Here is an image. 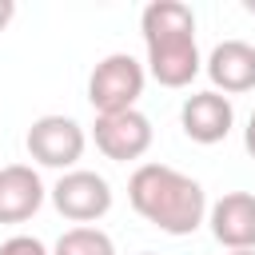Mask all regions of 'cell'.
<instances>
[{
  "instance_id": "6da1fadb",
  "label": "cell",
  "mask_w": 255,
  "mask_h": 255,
  "mask_svg": "<svg viewBox=\"0 0 255 255\" xmlns=\"http://www.w3.org/2000/svg\"><path fill=\"white\" fill-rule=\"evenodd\" d=\"M128 199L135 215H143L163 235H191L199 223H207V195L199 179L167 163H139L128 179Z\"/></svg>"
},
{
  "instance_id": "7a4b0ae2",
  "label": "cell",
  "mask_w": 255,
  "mask_h": 255,
  "mask_svg": "<svg viewBox=\"0 0 255 255\" xmlns=\"http://www.w3.org/2000/svg\"><path fill=\"white\" fill-rule=\"evenodd\" d=\"M139 32L147 44V72L163 88H187L203 60L195 44V12L183 0H151L139 12Z\"/></svg>"
},
{
  "instance_id": "3957f363",
  "label": "cell",
  "mask_w": 255,
  "mask_h": 255,
  "mask_svg": "<svg viewBox=\"0 0 255 255\" xmlns=\"http://www.w3.org/2000/svg\"><path fill=\"white\" fill-rule=\"evenodd\" d=\"M143 64L128 52H112L104 56L92 76H88V104L96 108V116H116V112H131L135 100L143 96Z\"/></svg>"
},
{
  "instance_id": "277c9868",
  "label": "cell",
  "mask_w": 255,
  "mask_h": 255,
  "mask_svg": "<svg viewBox=\"0 0 255 255\" xmlns=\"http://www.w3.org/2000/svg\"><path fill=\"white\" fill-rule=\"evenodd\" d=\"M24 147L40 167L72 171L88 147V135L72 116H40V120H32V128L24 135Z\"/></svg>"
},
{
  "instance_id": "5b68a950",
  "label": "cell",
  "mask_w": 255,
  "mask_h": 255,
  "mask_svg": "<svg viewBox=\"0 0 255 255\" xmlns=\"http://www.w3.org/2000/svg\"><path fill=\"white\" fill-rule=\"evenodd\" d=\"M52 203L64 219H72L76 227H92L96 219H104L112 211V183L100 171L88 167H72L56 179L52 187Z\"/></svg>"
},
{
  "instance_id": "8992f818",
  "label": "cell",
  "mask_w": 255,
  "mask_h": 255,
  "mask_svg": "<svg viewBox=\"0 0 255 255\" xmlns=\"http://www.w3.org/2000/svg\"><path fill=\"white\" fill-rule=\"evenodd\" d=\"M92 139H96V147H100L108 159L131 163V159L147 155V147H151V120H147L139 108L116 112V116H96Z\"/></svg>"
},
{
  "instance_id": "52a82bcc",
  "label": "cell",
  "mask_w": 255,
  "mask_h": 255,
  "mask_svg": "<svg viewBox=\"0 0 255 255\" xmlns=\"http://www.w3.org/2000/svg\"><path fill=\"white\" fill-rule=\"evenodd\" d=\"M207 227L227 251H255V195L227 191L207 207Z\"/></svg>"
},
{
  "instance_id": "ba28073f",
  "label": "cell",
  "mask_w": 255,
  "mask_h": 255,
  "mask_svg": "<svg viewBox=\"0 0 255 255\" xmlns=\"http://www.w3.org/2000/svg\"><path fill=\"white\" fill-rule=\"evenodd\" d=\"M203 72L211 80V92L219 96H239L255 88V44L247 40H223L211 48V56L203 60Z\"/></svg>"
},
{
  "instance_id": "9c48e42d",
  "label": "cell",
  "mask_w": 255,
  "mask_h": 255,
  "mask_svg": "<svg viewBox=\"0 0 255 255\" xmlns=\"http://www.w3.org/2000/svg\"><path fill=\"white\" fill-rule=\"evenodd\" d=\"M231 124H235L231 100L219 96V92H211V88L207 92H191L183 100V108H179V128L195 143H219V139H227Z\"/></svg>"
},
{
  "instance_id": "30bf717a",
  "label": "cell",
  "mask_w": 255,
  "mask_h": 255,
  "mask_svg": "<svg viewBox=\"0 0 255 255\" xmlns=\"http://www.w3.org/2000/svg\"><path fill=\"white\" fill-rule=\"evenodd\" d=\"M44 179L32 163L0 167V223H24L44 207Z\"/></svg>"
},
{
  "instance_id": "8fae6325",
  "label": "cell",
  "mask_w": 255,
  "mask_h": 255,
  "mask_svg": "<svg viewBox=\"0 0 255 255\" xmlns=\"http://www.w3.org/2000/svg\"><path fill=\"white\" fill-rule=\"evenodd\" d=\"M52 255H116V243L100 227H68L56 239Z\"/></svg>"
},
{
  "instance_id": "7c38bea8",
  "label": "cell",
  "mask_w": 255,
  "mask_h": 255,
  "mask_svg": "<svg viewBox=\"0 0 255 255\" xmlns=\"http://www.w3.org/2000/svg\"><path fill=\"white\" fill-rule=\"evenodd\" d=\"M0 255H48V247L36 235H12L0 243Z\"/></svg>"
},
{
  "instance_id": "4fadbf2b",
  "label": "cell",
  "mask_w": 255,
  "mask_h": 255,
  "mask_svg": "<svg viewBox=\"0 0 255 255\" xmlns=\"http://www.w3.org/2000/svg\"><path fill=\"white\" fill-rule=\"evenodd\" d=\"M243 147H247V155L255 159V112H251V120H247V128H243Z\"/></svg>"
},
{
  "instance_id": "5bb4252c",
  "label": "cell",
  "mask_w": 255,
  "mask_h": 255,
  "mask_svg": "<svg viewBox=\"0 0 255 255\" xmlns=\"http://www.w3.org/2000/svg\"><path fill=\"white\" fill-rule=\"evenodd\" d=\"M12 16H16V4H12V0H0V32L12 24Z\"/></svg>"
},
{
  "instance_id": "9a60e30c",
  "label": "cell",
  "mask_w": 255,
  "mask_h": 255,
  "mask_svg": "<svg viewBox=\"0 0 255 255\" xmlns=\"http://www.w3.org/2000/svg\"><path fill=\"white\" fill-rule=\"evenodd\" d=\"M227 255H255V251H227Z\"/></svg>"
},
{
  "instance_id": "2e32d148",
  "label": "cell",
  "mask_w": 255,
  "mask_h": 255,
  "mask_svg": "<svg viewBox=\"0 0 255 255\" xmlns=\"http://www.w3.org/2000/svg\"><path fill=\"white\" fill-rule=\"evenodd\" d=\"M139 255H155V251H139Z\"/></svg>"
}]
</instances>
